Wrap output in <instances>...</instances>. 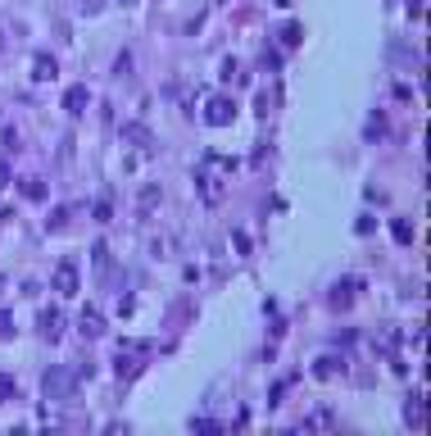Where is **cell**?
Wrapping results in <instances>:
<instances>
[{
  "label": "cell",
  "instance_id": "6da1fadb",
  "mask_svg": "<svg viewBox=\"0 0 431 436\" xmlns=\"http://www.w3.org/2000/svg\"><path fill=\"white\" fill-rule=\"evenodd\" d=\"M41 395H46V400H55V404L78 400V368H69V364H50V368L41 373Z\"/></svg>",
  "mask_w": 431,
  "mask_h": 436
},
{
  "label": "cell",
  "instance_id": "7a4b0ae2",
  "mask_svg": "<svg viewBox=\"0 0 431 436\" xmlns=\"http://www.w3.org/2000/svg\"><path fill=\"white\" fill-rule=\"evenodd\" d=\"M232 119H236V105L227 100V95H209V105H205V123H209V128H227Z\"/></svg>",
  "mask_w": 431,
  "mask_h": 436
},
{
  "label": "cell",
  "instance_id": "3957f363",
  "mask_svg": "<svg viewBox=\"0 0 431 436\" xmlns=\"http://www.w3.org/2000/svg\"><path fill=\"white\" fill-rule=\"evenodd\" d=\"M55 291H60L64 300L78 296V264H73V259H64V264L55 268Z\"/></svg>",
  "mask_w": 431,
  "mask_h": 436
},
{
  "label": "cell",
  "instance_id": "277c9868",
  "mask_svg": "<svg viewBox=\"0 0 431 436\" xmlns=\"http://www.w3.org/2000/svg\"><path fill=\"white\" fill-rule=\"evenodd\" d=\"M36 327H41L46 341H60V336H64V314H60L55 305H46L41 314H36Z\"/></svg>",
  "mask_w": 431,
  "mask_h": 436
},
{
  "label": "cell",
  "instance_id": "5b68a950",
  "mask_svg": "<svg viewBox=\"0 0 431 436\" xmlns=\"http://www.w3.org/2000/svg\"><path fill=\"white\" fill-rule=\"evenodd\" d=\"M78 327H82V336H104V314L86 305L82 314H78Z\"/></svg>",
  "mask_w": 431,
  "mask_h": 436
},
{
  "label": "cell",
  "instance_id": "8992f818",
  "mask_svg": "<svg viewBox=\"0 0 431 436\" xmlns=\"http://www.w3.org/2000/svg\"><path fill=\"white\" fill-rule=\"evenodd\" d=\"M354 291H359L354 282H336V286H331V296H327V305L331 309H350L354 305Z\"/></svg>",
  "mask_w": 431,
  "mask_h": 436
},
{
  "label": "cell",
  "instance_id": "52a82bcc",
  "mask_svg": "<svg viewBox=\"0 0 431 436\" xmlns=\"http://www.w3.org/2000/svg\"><path fill=\"white\" fill-rule=\"evenodd\" d=\"M427 395H409V428H413V432H423L427 428Z\"/></svg>",
  "mask_w": 431,
  "mask_h": 436
},
{
  "label": "cell",
  "instance_id": "ba28073f",
  "mask_svg": "<svg viewBox=\"0 0 431 436\" xmlns=\"http://www.w3.org/2000/svg\"><path fill=\"white\" fill-rule=\"evenodd\" d=\"M86 100H91V95H86V86H69V91H64V110H69V114H82Z\"/></svg>",
  "mask_w": 431,
  "mask_h": 436
},
{
  "label": "cell",
  "instance_id": "9c48e42d",
  "mask_svg": "<svg viewBox=\"0 0 431 436\" xmlns=\"http://www.w3.org/2000/svg\"><path fill=\"white\" fill-rule=\"evenodd\" d=\"M55 73H60V69H55V55H36V60H32V77H36V82H50Z\"/></svg>",
  "mask_w": 431,
  "mask_h": 436
},
{
  "label": "cell",
  "instance_id": "30bf717a",
  "mask_svg": "<svg viewBox=\"0 0 431 436\" xmlns=\"http://www.w3.org/2000/svg\"><path fill=\"white\" fill-rule=\"evenodd\" d=\"M341 373V355H322V359H313V377H336Z\"/></svg>",
  "mask_w": 431,
  "mask_h": 436
},
{
  "label": "cell",
  "instance_id": "8fae6325",
  "mask_svg": "<svg viewBox=\"0 0 431 436\" xmlns=\"http://www.w3.org/2000/svg\"><path fill=\"white\" fill-rule=\"evenodd\" d=\"M18 191H23L27 200H46V182L41 178H23V182H18Z\"/></svg>",
  "mask_w": 431,
  "mask_h": 436
},
{
  "label": "cell",
  "instance_id": "7c38bea8",
  "mask_svg": "<svg viewBox=\"0 0 431 436\" xmlns=\"http://www.w3.org/2000/svg\"><path fill=\"white\" fill-rule=\"evenodd\" d=\"M123 137H128V141H137V145H155V137H150V132L141 128V123H128V128H123Z\"/></svg>",
  "mask_w": 431,
  "mask_h": 436
},
{
  "label": "cell",
  "instance_id": "4fadbf2b",
  "mask_svg": "<svg viewBox=\"0 0 431 436\" xmlns=\"http://www.w3.org/2000/svg\"><path fill=\"white\" fill-rule=\"evenodd\" d=\"M390 232H395V241H409V237H413V223H409V218H395V223H390Z\"/></svg>",
  "mask_w": 431,
  "mask_h": 436
},
{
  "label": "cell",
  "instance_id": "5bb4252c",
  "mask_svg": "<svg viewBox=\"0 0 431 436\" xmlns=\"http://www.w3.org/2000/svg\"><path fill=\"white\" fill-rule=\"evenodd\" d=\"M91 214H95V223H109V214H114L109 196H100V200H95V209H91Z\"/></svg>",
  "mask_w": 431,
  "mask_h": 436
},
{
  "label": "cell",
  "instance_id": "9a60e30c",
  "mask_svg": "<svg viewBox=\"0 0 431 436\" xmlns=\"http://www.w3.org/2000/svg\"><path fill=\"white\" fill-rule=\"evenodd\" d=\"M300 37H304L300 23H286V27H282V41H286V46H300Z\"/></svg>",
  "mask_w": 431,
  "mask_h": 436
},
{
  "label": "cell",
  "instance_id": "2e32d148",
  "mask_svg": "<svg viewBox=\"0 0 431 436\" xmlns=\"http://www.w3.org/2000/svg\"><path fill=\"white\" fill-rule=\"evenodd\" d=\"M309 428H331V409H313L309 414Z\"/></svg>",
  "mask_w": 431,
  "mask_h": 436
},
{
  "label": "cell",
  "instance_id": "e0dca14e",
  "mask_svg": "<svg viewBox=\"0 0 431 436\" xmlns=\"http://www.w3.org/2000/svg\"><path fill=\"white\" fill-rule=\"evenodd\" d=\"M95 268H100V277H109V250L95 246Z\"/></svg>",
  "mask_w": 431,
  "mask_h": 436
},
{
  "label": "cell",
  "instance_id": "ac0fdd59",
  "mask_svg": "<svg viewBox=\"0 0 431 436\" xmlns=\"http://www.w3.org/2000/svg\"><path fill=\"white\" fill-rule=\"evenodd\" d=\"M9 395H14V377H5V373H0V404H5Z\"/></svg>",
  "mask_w": 431,
  "mask_h": 436
},
{
  "label": "cell",
  "instance_id": "d6986e66",
  "mask_svg": "<svg viewBox=\"0 0 431 436\" xmlns=\"http://www.w3.org/2000/svg\"><path fill=\"white\" fill-rule=\"evenodd\" d=\"M118 373H123V377H137L141 364H137V359H118Z\"/></svg>",
  "mask_w": 431,
  "mask_h": 436
},
{
  "label": "cell",
  "instance_id": "ffe728a7",
  "mask_svg": "<svg viewBox=\"0 0 431 436\" xmlns=\"http://www.w3.org/2000/svg\"><path fill=\"white\" fill-rule=\"evenodd\" d=\"M354 232H359V237H368V232H377V218H359V223H354Z\"/></svg>",
  "mask_w": 431,
  "mask_h": 436
},
{
  "label": "cell",
  "instance_id": "44dd1931",
  "mask_svg": "<svg viewBox=\"0 0 431 436\" xmlns=\"http://www.w3.org/2000/svg\"><path fill=\"white\" fill-rule=\"evenodd\" d=\"M9 182H14V173H9V164L0 159V187H9Z\"/></svg>",
  "mask_w": 431,
  "mask_h": 436
},
{
  "label": "cell",
  "instance_id": "7402d4cb",
  "mask_svg": "<svg viewBox=\"0 0 431 436\" xmlns=\"http://www.w3.org/2000/svg\"><path fill=\"white\" fill-rule=\"evenodd\" d=\"M118 5H137V0H118Z\"/></svg>",
  "mask_w": 431,
  "mask_h": 436
}]
</instances>
